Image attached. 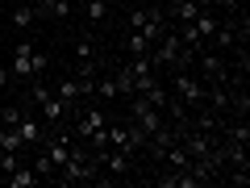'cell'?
<instances>
[{
    "label": "cell",
    "instance_id": "cell-13",
    "mask_svg": "<svg viewBox=\"0 0 250 188\" xmlns=\"http://www.w3.org/2000/svg\"><path fill=\"white\" fill-rule=\"evenodd\" d=\"M125 54H150V42H146L142 34L129 29V38H125Z\"/></svg>",
    "mask_w": 250,
    "mask_h": 188
},
{
    "label": "cell",
    "instance_id": "cell-4",
    "mask_svg": "<svg viewBox=\"0 0 250 188\" xmlns=\"http://www.w3.org/2000/svg\"><path fill=\"white\" fill-rule=\"evenodd\" d=\"M13 130H17V134H21V142H25V146H42V142H46L42 117H34V109H25V113H21V121L13 125Z\"/></svg>",
    "mask_w": 250,
    "mask_h": 188
},
{
    "label": "cell",
    "instance_id": "cell-8",
    "mask_svg": "<svg viewBox=\"0 0 250 188\" xmlns=\"http://www.w3.org/2000/svg\"><path fill=\"white\" fill-rule=\"evenodd\" d=\"M34 9H38V17H54V21H62L67 13H71V0H34Z\"/></svg>",
    "mask_w": 250,
    "mask_h": 188
},
{
    "label": "cell",
    "instance_id": "cell-5",
    "mask_svg": "<svg viewBox=\"0 0 250 188\" xmlns=\"http://www.w3.org/2000/svg\"><path fill=\"white\" fill-rule=\"evenodd\" d=\"M38 21H42V17H38V9H34V4H17V9H9V25L17 29V34H29V29H34Z\"/></svg>",
    "mask_w": 250,
    "mask_h": 188
},
{
    "label": "cell",
    "instance_id": "cell-11",
    "mask_svg": "<svg viewBox=\"0 0 250 188\" xmlns=\"http://www.w3.org/2000/svg\"><path fill=\"white\" fill-rule=\"evenodd\" d=\"M21 146L25 142H21L17 130H13V125H0V151H21Z\"/></svg>",
    "mask_w": 250,
    "mask_h": 188
},
{
    "label": "cell",
    "instance_id": "cell-9",
    "mask_svg": "<svg viewBox=\"0 0 250 188\" xmlns=\"http://www.w3.org/2000/svg\"><path fill=\"white\" fill-rule=\"evenodd\" d=\"M29 167H34V171H38L42 180H59V167L50 163V155H46V151H38V159L29 163Z\"/></svg>",
    "mask_w": 250,
    "mask_h": 188
},
{
    "label": "cell",
    "instance_id": "cell-17",
    "mask_svg": "<svg viewBox=\"0 0 250 188\" xmlns=\"http://www.w3.org/2000/svg\"><path fill=\"white\" fill-rule=\"evenodd\" d=\"M0 4H4V0H0Z\"/></svg>",
    "mask_w": 250,
    "mask_h": 188
},
{
    "label": "cell",
    "instance_id": "cell-16",
    "mask_svg": "<svg viewBox=\"0 0 250 188\" xmlns=\"http://www.w3.org/2000/svg\"><path fill=\"white\" fill-rule=\"evenodd\" d=\"M0 34H4V21H0Z\"/></svg>",
    "mask_w": 250,
    "mask_h": 188
},
{
    "label": "cell",
    "instance_id": "cell-15",
    "mask_svg": "<svg viewBox=\"0 0 250 188\" xmlns=\"http://www.w3.org/2000/svg\"><path fill=\"white\" fill-rule=\"evenodd\" d=\"M21 113H25V109L9 105V109H4V113H0V125H17V121H21Z\"/></svg>",
    "mask_w": 250,
    "mask_h": 188
},
{
    "label": "cell",
    "instance_id": "cell-12",
    "mask_svg": "<svg viewBox=\"0 0 250 188\" xmlns=\"http://www.w3.org/2000/svg\"><path fill=\"white\" fill-rule=\"evenodd\" d=\"M92 92H96V96H104V100L121 96V92H117V80H113V75H96V88H92Z\"/></svg>",
    "mask_w": 250,
    "mask_h": 188
},
{
    "label": "cell",
    "instance_id": "cell-6",
    "mask_svg": "<svg viewBox=\"0 0 250 188\" xmlns=\"http://www.w3.org/2000/svg\"><path fill=\"white\" fill-rule=\"evenodd\" d=\"M4 180H9V188H38V184H42V176H38L34 167H25V163H21V167H13Z\"/></svg>",
    "mask_w": 250,
    "mask_h": 188
},
{
    "label": "cell",
    "instance_id": "cell-1",
    "mask_svg": "<svg viewBox=\"0 0 250 188\" xmlns=\"http://www.w3.org/2000/svg\"><path fill=\"white\" fill-rule=\"evenodd\" d=\"M46 67H50L46 50H38L29 38H21V42L13 46V63H9V75H13V80H38Z\"/></svg>",
    "mask_w": 250,
    "mask_h": 188
},
{
    "label": "cell",
    "instance_id": "cell-2",
    "mask_svg": "<svg viewBox=\"0 0 250 188\" xmlns=\"http://www.w3.org/2000/svg\"><path fill=\"white\" fill-rule=\"evenodd\" d=\"M171 96L179 100V105L188 109V113H196V109H205V96H208V84L200 80V75H192L184 67V71L171 75Z\"/></svg>",
    "mask_w": 250,
    "mask_h": 188
},
{
    "label": "cell",
    "instance_id": "cell-10",
    "mask_svg": "<svg viewBox=\"0 0 250 188\" xmlns=\"http://www.w3.org/2000/svg\"><path fill=\"white\" fill-rule=\"evenodd\" d=\"M83 17H88L92 25H100V21L108 17V4L104 0H83Z\"/></svg>",
    "mask_w": 250,
    "mask_h": 188
},
{
    "label": "cell",
    "instance_id": "cell-7",
    "mask_svg": "<svg viewBox=\"0 0 250 188\" xmlns=\"http://www.w3.org/2000/svg\"><path fill=\"white\" fill-rule=\"evenodd\" d=\"M54 96H59V100H62L67 109H75V105L83 100V92H80V80H75V75H71V80H59V88H54Z\"/></svg>",
    "mask_w": 250,
    "mask_h": 188
},
{
    "label": "cell",
    "instance_id": "cell-3",
    "mask_svg": "<svg viewBox=\"0 0 250 188\" xmlns=\"http://www.w3.org/2000/svg\"><path fill=\"white\" fill-rule=\"evenodd\" d=\"M104 130H108V113H104V109H83V113L75 117V138H80L88 151L108 146L104 142Z\"/></svg>",
    "mask_w": 250,
    "mask_h": 188
},
{
    "label": "cell",
    "instance_id": "cell-14",
    "mask_svg": "<svg viewBox=\"0 0 250 188\" xmlns=\"http://www.w3.org/2000/svg\"><path fill=\"white\" fill-rule=\"evenodd\" d=\"M75 54H80V63L96 59V46H92V38H75Z\"/></svg>",
    "mask_w": 250,
    "mask_h": 188
}]
</instances>
